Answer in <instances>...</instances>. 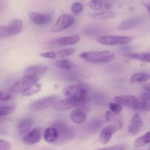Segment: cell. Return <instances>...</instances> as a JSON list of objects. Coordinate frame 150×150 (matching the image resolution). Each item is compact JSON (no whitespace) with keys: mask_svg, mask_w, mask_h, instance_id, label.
<instances>
[{"mask_svg":"<svg viewBox=\"0 0 150 150\" xmlns=\"http://www.w3.org/2000/svg\"><path fill=\"white\" fill-rule=\"evenodd\" d=\"M23 21L20 19H13L6 25L0 26V38H7L16 36L22 32Z\"/></svg>","mask_w":150,"mask_h":150,"instance_id":"obj_4","label":"cell"},{"mask_svg":"<svg viewBox=\"0 0 150 150\" xmlns=\"http://www.w3.org/2000/svg\"><path fill=\"white\" fill-rule=\"evenodd\" d=\"M1 93H2V92H1V91L0 90V95H1Z\"/></svg>","mask_w":150,"mask_h":150,"instance_id":"obj_39","label":"cell"},{"mask_svg":"<svg viewBox=\"0 0 150 150\" xmlns=\"http://www.w3.org/2000/svg\"><path fill=\"white\" fill-rule=\"evenodd\" d=\"M89 109V107L86 106V104H82L76 107L74 110L70 113V118L71 121L77 125L83 124L87 119Z\"/></svg>","mask_w":150,"mask_h":150,"instance_id":"obj_9","label":"cell"},{"mask_svg":"<svg viewBox=\"0 0 150 150\" xmlns=\"http://www.w3.org/2000/svg\"><path fill=\"white\" fill-rule=\"evenodd\" d=\"M55 64L57 67H59V68L66 69V70H70L74 67V64L73 63V62L64 58H62L61 59L57 60L55 62Z\"/></svg>","mask_w":150,"mask_h":150,"instance_id":"obj_27","label":"cell"},{"mask_svg":"<svg viewBox=\"0 0 150 150\" xmlns=\"http://www.w3.org/2000/svg\"><path fill=\"white\" fill-rule=\"evenodd\" d=\"M150 80V74L145 73H138L132 75L130 81L133 83H144Z\"/></svg>","mask_w":150,"mask_h":150,"instance_id":"obj_23","label":"cell"},{"mask_svg":"<svg viewBox=\"0 0 150 150\" xmlns=\"http://www.w3.org/2000/svg\"><path fill=\"white\" fill-rule=\"evenodd\" d=\"M53 126L57 129L59 133V138L56 142V144H64L68 143L74 138V130L64 122L56 121L53 124Z\"/></svg>","mask_w":150,"mask_h":150,"instance_id":"obj_3","label":"cell"},{"mask_svg":"<svg viewBox=\"0 0 150 150\" xmlns=\"http://www.w3.org/2000/svg\"><path fill=\"white\" fill-rule=\"evenodd\" d=\"M143 89H144V91H149V92H150V82L149 83H146V84L143 86Z\"/></svg>","mask_w":150,"mask_h":150,"instance_id":"obj_38","label":"cell"},{"mask_svg":"<svg viewBox=\"0 0 150 150\" xmlns=\"http://www.w3.org/2000/svg\"><path fill=\"white\" fill-rule=\"evenodd\" d=\"M141 4L147 10L148 13L150 14V0H141Z\"/></svg>","mask_w":150,"mask_h":150,"instance_id":"obj_37","label":"cell"},{"mask_svg":"<svg viewBox=\"0 0 150 150\" xmlns=\"http://www.w3.org/2000/svg\"><path fill=\"white\" fill-rule=\"evenodd\" d=\"M35 123V120L32 117H26L21 119L17 124V130L21 134L27 133L30 130Z\"/></svg>","mask_w":150,"mask_h":150,"instance_id":"obj_18","label":"cell"},{"mask_svg":"<svg viewBox=\"0 0 150 150\" xmlns=\"http://www.w3.org/2000/svg\"><path fill=\"white\" fill-rule=\"evenodd\" d=\"M108 107H109L110 111H112L114 114H117V115H120V114L122 112V105L121 104L118 103H108Z\"/></svg>","mask_w":150,"mask_h":150,"instance_id":"obj_29","label":"cell"},{"mask_svg":"<svg viewBox=\"0 0 150 150\" xmlns=\"http://www.w3.org/2000/svg\"><path fill=\"white\" fill-rule=\"evenodd\" d=\"M136 150H138V149H136Z\"/></svg>","mask_w":150,"mask_h":150,"instance_id":"obj_41","label":"cell"},{"mask_svg":"<svg viewBox=\"0 0 150 150\" xmlns=\"http://www.w3.org/2000/svg\"><path fill=\"white\" fill-rule=\"evenodd\" d=\"M143 124L144 122L142 117L138 114H134L130 120V125L128 126V133L132 136H135L140 131Z\"/></svg>","mask_w":150,"mask_h":150,"instance_id":"obj_17","label":"cell"},{"mask_svg":"<svg viewBox=\"0 0 150 150\" xmlns=\"http://www.w3.org/2000/svg\"><path fill=\"white\" fill-rule=\"evenodd\" d=\"M141 98L143 99L144 100L146 101V102H150V92H149V91H145L142 94Z\"/></svg>","mask_w":150,"mask_h":150,"instance_id":"obj_36","label":"cell"},{"mask_svg":"<svg viewBox=\"0 0 150 150\" xmlns=\"http://www.w3.org/2000/svg\"><path fill=\"white\" fill-rule=\"evenodd\" d=\"M126 146L125 144H117L113 145V146H108V147L101 148L95 150H126Z\"/></svg>","mask_w":150,"mask_h":150,"instance_id":"obj_34","label":"cell"},{"mask_svg":"<svg viewBox=\"0 0 150 150\" xmlns=\"http://www.w3.org/2000/svg\"><path fill=\"white\" fill-rule=\"evenodd\" d=\"M120 115H117V114H114L112 111H107L105 112V120H106L108 122H117V125H118V127L120 128H122L123 125V122L122 119L119 117Z\"/></svg>","mask_w":150,"mask_h":150,"instance_id":"obj_25","label":"cell"},{"mask_svg":"<svg viewBox=\"0 0 150 150\" xmlns=\"http://www.w3.org/2000/svg\"><path fill=\"white\" fill-rule=\"evenodd\" d=\"M62 92L67 98H86L89 97V89L83 85H72L67 86L63 89Z\"/></svg>","mask_w":150,"mask_h":150,"instance_id":"obj_8","label":"cell"},{"mask_svg":"<svg viewBox=\"0 0 150 150\" xmlns=\"http://www.w3.org/2000/svg\"><path fill=\"white\" fill-rule=\"evenodd\" d=\"M75 52H76V49L74 48H66L59 51L57 52V55L61 58H65V57L72 56Z\"/></svg>","mask_w":150,"mask_h":150,"instance_id":"obj_30","label":"cell"},{"mask_svg":"<svg viewBox=\"0 0 150 150\" xmlns=\"http://www.w3.org/2000/svg\"><path fill=\"white\" fill-rule=\"evenodd\" d=\"M91 100L89 97L86 98H67L64 99L60 100L57 101L54 105V109L57 111H64L67 110L75 108L79 105L82 104H86Z\"/></svg>","mask_w":150,"mask_h":150,"instance_id":"obj_5","label":"cell"},{"mask_svg":"<svg viewBox=\"0 0 150 150\" xmlns=\"http://www.w3.org/2000/svg\"><path fill=\"white\" fill-rule=\"evenodd\" d=\"M79 57L90 63H105L116 59V55L110 51H86L79 54Z\"/></svg>","mask_w":150,"mask_h":150,"instance_id":"obj_2","label":"cell"},{"mask_svg":"<svg viewBox=\"0 0 150 150\" xmlns=\"http://www.w3.org/2000/svg\"><path fill=\"white\" fill-rule=\"evenodd\" d=\"M81 37L79 35H71V36L62 37V38H57L51 42L54 46L55 47H62L65 45H75L80 41Z\"/></svg>","mask_w":150,"mask_h":150,"instance_id":"obj_14","label":"cell"},{"mask_svg":"<svg viewBox=\"0 0 150 150\" xmlns=\"http://www.w3.org/2000/svg\"><path fill=\"white\" fill-rule=\"evenodd\" d=\"M15 107L13 105H5V106H0V117L11 114L14 112Z\"/></svg>","mask_w":150,"mask_h":150,"instance_id":"obj_31","label":"cell"},{"mask_svg":"<svg viewBox=\"0 0 150 150\" xmlns=\"http://www.w3.org/2000/svg\"><path fill=\"white\" fill-rule=\"evenodd\" d=\"M11 144L8 142L3 139H0V150H10Z\"/></svg>","mask_w":150,"mask_h":150,"instance_id":"obj_35","label":"cell"},{"mask_svg":"<svg viewBox=\"0 0 150 150\" xmlns=\"http://www.w3.org/2000/svg\"><path fill=\"white\" fill-rule=\"evenodd\" d=\"M42 130L40 127H35L28 132L23 137V142L26 145H33L38 143L41 139Z\"/></svg>","mask_w":150,"mask_h":150,"instance_id":"obj_15","label":"cell"},{"mask_svg":"<svg viewBox=\"0 0 150 150\" xmlns=\"http://www.w3.org/2000/svg\"><path fill=\"white\" fill-rule=\"evenodd\" d=\"M43 137L45 142L48 143H54L57 142L59 138L58 130L54 126L48 127L44 131Z\"/></svg>","mask_w":150,"mask_h":150,"instance_id":"obj_21","label":"cell"},{"mask_svg":"<svg viewBox=\"0 0 150 150\" xmlns=\"http://www.w3.org/2000/svg\"><path fill=\"white\" fill-rule=\"evenodd\" d=\"M58 101V97L56 95L45 97L35 101L30 105V108L35 111H41L50 108Z\"/></svg>","mask_w":150,"mask_h":150,"instance_id":"obj_11","label":"cell"},{"mask_svg":"<svg viewBox=\"0 0 150 150\" xmlns=\"http://www.w3.org/2000/svg\"><path fill=\"white\" fill-rule=\"evenodd\" d=\"M140 23V21L137 18H129L122 21L117 26V29L120 31H127L136 28Z\"/></svg>","mask_w":150,"mask_h":150,"instance_id":"obj_19","label":"cell"},{"mask_svg":"<svg viewBox=\"0 0 150 150\" xmlns=\"http://www.w3.org/2000/svg\"><path fill=\"white\" fill-rule=\"evenodd\" d=\"M126 57L131 59L137 60V61L144 62L150 64V53L149 52H141L133 53L128 52L125 54Z\"/></svg>","mask_w":150,"mask_h":150,"instance_id":"obj_22","label":"cell"},{"mask_svg":"<svg viewBox=\"0 0 150 150\" xmlns=\"http://www.w3.org/2000/svg\"><path fill=\"white\" fill-rule=\"evenodd\" d=\"M28 15L32 23L38 26L48 24L52 20V16L50 14H42L38 12H29Z\"/></svg>","mask_w":150,"mask_h":150,"instance_id":"obj_12","label":"cell"},{"mask_svg":"<svg viewBox=\"0 0 150 150\" xmlns=\"http://www.w3.org/2000/svg\"><path fill=\"white\" fill-rule=\"evenodd\" d=\"M150 144V131L145 133L144 136L138 138L134 142V146L136 148L142 147Z\"/></svg>","mask_w":150,"mask_h":150,"instance_id":"obj_26","label":"cell"},{"mask_svg":"<svg viewBox=\"0 0 150 150\" xmlns=\"http://www.w3.org/2000/svg\"><path fill=\"white\" fill-rule=\"evenodd\" d=\"M114 102L121 104L122 106L136 110V111H149L150 102H146L141 98L133 95H122L114 97Z\"/></svg>","mask_w":150,"mask_h":150,"instance_id":"obj_1","label":"cell"},{"mask_svg":"<svg viewBox=\"0 0 150 150\" xmlns=\"http://www.w3.org/2000/svg\"><path fill=\"white\" fill-rule=\"evenodd\" d=\"M40 57L45 59H55L58 57L57 53L54 51H45L40 54Z\"/></svg>","mask_w":150,"mask_h":150,"instance_id":"obj_33","label":"cell"},{"mask_svg":"<svg viewBox=\"0 0 150 150\" xmlns=\"http://www.w3.org/2000/svg\"><path fill=\"white\" fill-rule=\"evenodd\" d=\"M48 71V67L43 65H32L26 67L23 71V76L39 79Z\"/></svg>","mask_w":150,"mask_h":150,"instance_id":"obj_16","label":"cell"},{"mask_svg":"<svg viewBox=\"0 0 150 150\" xmlns=\"http://www.w3.org/2000/svg\"><path fill=\"white\" fill-rule=\"evenodd\" d=\"M89 16L95 20H105V19L114 18L117 16V13L111 10H105L101 12L89 13Z\"/></svg>","mask_w":150,"mask_h":150,"instance_id":"obj_20","label":"cell"},{"mask_svg":"<svg viewBox=\"0 0 150 150\" xmlns=\"http://www.w3.org/2000/svg\"><path fill=\"white\" fill-rule=\"evenodd\" d=\"M89 7L92 10L98 12L103 9H105V2L101 0H92L89 3Z\"/></svg>","mask_w":150,"mask_h":150,"instance_id":"obj_28","label":"cell"},{"mask_svg":"<svg viewBox=\"0 0 150 150\" xmlns=\"http://www.w3.org/2000/svg\"><path fill=\"white\" fill-rule=\"evenodd\" d=\"M119 128L120 127H118L117 125H111L104 127L100 133V142L103 144H108L112 138L113 135L118 131Z\"/></svg>","mask_w":150,"mask_h":150,"instance_id":"obj_13","label":"cell"},{"mask_svg":"<svg viewBox=\"0 0 150 150\" xmlns=\"http://www.w3.org/2000/svg\"><path fill=\"white\" fill-rule=\"evenodd\" d=\"M41 89H42V85L38 83H35L23 90L22 95L25 97H30L38 94Z\"/></svg>","mask_w":150,"mask_h":150,"instance_id":"obj_24","label":"cell"},{"mask_svg":"<svg viewBox=\"0 0 150 150\" xmlns=\"http://www.w3.org/2000/svg\"><path fill=\"white\" fill-rule=\"evenodd\" d=\"M133 38L119 35H105L98 38V42L104 45H123L130 43Z\"/></svg>","mask_w":150,"mask_h":150,"instance_id":"obj_7","label":"cell"},{"mask_svg":"<svg viewBox=\"0 0 150 150\" xmlns=\"http://www.w3.org/2000/svg\"><path fill=\"white\" fill-rule=\"evenodd\" d=\"M75 23V18L70 14H64L57 19V22L51 27L52 32H59L70 27Z\"/></svg>","mask_w":150,"mask_h":150,"instance_id":"obj_10","label":"cell"},{"mask_svg":"<svg viewBox=\"0 0 150 150\" xmlns=\"http://www.w3.org/2000/svg\"><path fill=\"white\" fill-rule=\"evenodd\" d=\"M83 6L81 2H74L70 7V10L74 14H79L83 11Z\"/></svg>","mask_w":150,"mask_h":150,"instance_id":"obj_32","label":"cell"},{"mask_svg":"<svg viewBox=\"0 0 150 150\" xmlns=\"http://www.w3.org/2000/svg\"><path fill=\"white\" fill-rule=\"evenodd\" d=\"M148 150H150V146H149V149H148Z\"/></svg>","mask_w":150,"mask_h":150,"instance_id":"obj_40","label":"cell"},{"mask_svg":"<svg viewBox=\"0 0 150 150\" xmlns=\"http://www.w3.org/2000/svg\"><path fill=\"white\" fill-rule=\"evenodd\" d=\"M39 79L31 77V76H23V77L19 79L16 82H15L11 87L9 89L8 93L10 95H18L19 93H22L23 90L30 86L33 83H38Z\"/></svg>","mask_w":150,"mask_h":150,"instance_id":"obj_6","label":"cell"}]
</instances>
